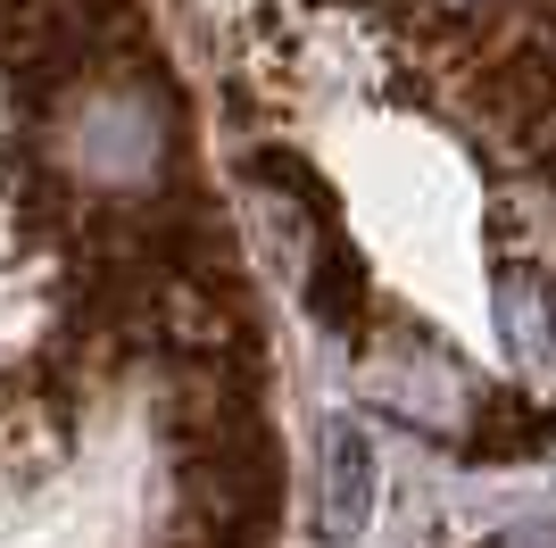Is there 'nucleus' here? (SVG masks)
<instances>
[{
	"mask_svg": "<svg viewBox=\"0 0 556 548\" xmlns=\"http://www.w3.org/2000/svg\"><path fill=\"white\" fill-rule=\"evenodd\" d=\"M307 299H316V316L332 333H357L366 324V266L349 250L341 225H316V274H307Z\"/></svg>",
	"mask_w": 556,
	"mask_h": 548,
	"instance_id": "nucleus-1",
	"label": "nucleus"
},
{
	"mask_svg": "<svg viewBox=\"0 0 556 548\" xmlns=\"http://www.w3.org/2000/svg\"><path fill=\"white\" fill-rule=\"evenodd\" d=\"M482 424H490V433L465 440L473 457H540V449L556 440V415L532 408L523 390H490V399H482Z\"/></svg>",
	"mask_w": 556,
	"mask_h": 548,
	"instance_id": "nucleus-2",
	"label": "nucleus"
}]
</instances>
